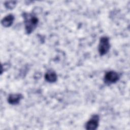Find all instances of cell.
<instances>
[{
	"mask_svg": "<svg viewBox=\"0 0 130 130\" xmlns=\"http://www.w3.org/2000/svg\"><path fill=\"white\" fill-rule=\"evenodd\" d=\"M26 34H31L37 27L39 19L37 16L31 13L24 12L22 14Z\"/></svg>",
	"mask_w": 130,
	"mask_h": 130,
	"instance_id": "obj_1",
	"label": "cell"
},
{
	"mask_svg": "<svg viewBox=\"0 0 130 130\" xmlns=\"http://www.w3.org/2000/svg\"><path fill=\"white\" fill-rule=\"evenodd\" d=\"M110 44L109 39L107 37L101 38L99 45V52L101 56L105 55L109 50Z\"/></svg>",
	"mask_w": 130,
	"mask_h": 130,
	"instance_id": "obj_2",
	"label": "cell"
},
{
	"mask_svg": "<svg viewBox=\"0 0 130 130\" xmlns=\"http://www.w3.org/2000/svg\"><path fill=\"white\" fill-rule=\"evenodd\" d=\"M119 79L117 73L113 71L107 72L104 76V82L107 85H110L116 83Z\"/></svg>",
	"mask_w": 130,
	"mask_h": 130,
	"instance_id": "obj_3",
	"label": "cell"
},
{
	"mask_svg": "<svg viewBox=\"0 0 130 130\" xmlns=\"http://www.w3.org/2000/svg\"><path fill=\"white\" fill-rule=\"evenodd\" d=\"M99 116L98 115L94 114L92 116L91 118L86 122L85 128L87 130H95L99 125Z\"/></svg>",
	"mask_w": 130,
	"mask_h": 130,
	"instance_id": "obj_4",
	"label": "cell"
},
{
	"mask_svg": "<svg viewBox=\"0 0 130 130\" xmlns=\"http://www.w3.org/2000/svg\"><path fill=\"white\" fill-rule=\"evenodd\" d=\"M22 98L23 96L21 94H11L9 96L8 98V101L9 103L11 105H17L19 103L20 100Z\"/></svg>",
	"mask_w": 130,
	"mask_h": 130,
	"instance_id": "obj_5",
	"label": "cell"
},
{
	"mask_svg": "<svg viewBox=\"0 0 130 130\" xmlns=\"http://www.w3.org/2000/svg\"><path fill=\"white\" fill-rule=\"evenodd\" d=\"M45 80L49 83H54L57 80V76L56 73L52 70L48 71L45 75Z\"/></svg>",
	"mask_w": 130,
	"mask_h": 130,
	"instance_id": "obj_6",
	"label": "cell"
},
{
	"mask_svg": "<svg viewBox=\"0 0 130 130\" xmlns=\"http://www.w3.org/2000/svg\"><path fill=\"white\" fill-rule=\"evenodd\" d=\"M14 20V16L13 14H9L5 16L1 21L2 25L6 27L11 26Z\"/></svg>",
	"mask_w": 130,
	"mask_h": 130,
	"instance_id": "obj_7",
	"label": "cell"
},
{
	"mask_svg": "<svg viewBox=\"0 0 130 130\" xmlns=\"http://www.w3.org/2000/svg\"><path fill=\"white\" fill-rule=\"evenodd\" d=\"M17 2L16 1H9V2H6L5 3V6L7 9H13L16 5Z\"/></svg>",
	"mask_w": 130,
	"mask_h": 130,
	"instance_id": "obj_8",
	"label": "cell"
}]
</instances>
